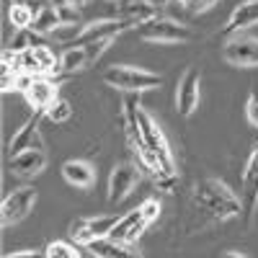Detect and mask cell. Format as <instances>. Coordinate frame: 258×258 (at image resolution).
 Here are the masks:
<instances>
[{
	"mask_svg": "<svg viewBox=\"0 0 258 258\" xmlns=\"http://www.w3.org/2000/svg\"><path fill=\"white\" fill-rule=\"evenodd\" d=\"M245 119L250 126L258 129V88H253L248 93V101H245Z\"/></svg>",
	"mask_w": 258,
	"mask_h": 258,
	"instance_id": "484cf974",
	"label": "cell"
},
{
	"mask_svg": "<svg viewBox=\"0 0 258 258\" xmlns=\"http://www.w3.org/2000/svg\"><path fill=\"white\" fill-rule=\"evenodd\" d=\"M44 258H83V253L73 240H52L44 248Z\"/></svg>",
	"mask_w": 258,
	"mask_h": 258,
	"instance_id": "7402d4cb",
	"label": "cell"
},
{
	"mask_svg": "<svg viewBox=\"0 0 258 258\" xmlns=\"http://www.w3.org/2000/svg\"><path fill=\"white\" fill-rule=\"evenodd\" d=\"M121 214H101V217H80L70 225V240L75 245L88 248L98 238H109L114 225L119 222Z\"/></svg>",
	"mask_w": 258,
	"mask_h": 258,
	"instance_id": "52a82bcc",
	"label": "cell"
},
{
	"mask_svg": "<svg viewBox=\"0 0 258 258\" xmlns=\"http://www.w3.org/2000/svg\"><path fill=\"white\" fill-rule=\"evenodd\" d=\"M147 227H150V222L145 220V214H142L140 207H137V209H129V212L121 214L119 222L114 225V230H111L109 238H111V240H119V243H126V245H132L135 240L142 238Z\"/></svg>",
	"mask_w": 258,
	"mask_h": 258,
	"instance_id": "4fadbf2b",
	"label": "cell"
},
{
	"mask_svg": "<svg viewBox=\"0 0 258 258\" xmlns=\"http://www.w3.org/2000/svg\"><path fill=\"white\" fill-rule=\"evenodd\" d=\"M222 258H245V255H243L240 250H227V253H225Z\"/></svg>",
	"mask_w": 258,
	"mask_h": 258,
	"instance_id": "f546056e",
	"label": "cell"
},
{
	"mask_svg": "<svg viewBox=\"0 0 258 258\" xmlns=\"http://www.w3.org/2000/svg\"><path fill=\"white\" fill-rule=\"evenodd\" d=\"M52 3H54L57 8H70V6L83 8V6H85V0H52Z\"/></svg>",
	"mask_w": 258,
	"mask_h": 258,
	"instance_id": "83f0119b",
	"label": "cell"
},
{
	"mask_svg": "<svg viewBox=\"0 0 258 258\" xmlns=\"http://www.w3.org/2000/svg\"><path fill=\"white\" fill-rule=\"evenodd\" d=\"M36 199H39V191H36V186H29V183L8 191L3 204H0V220H3V227H13L18 222H24L31 214Z\"/></svg>",
	"mask_w": 258,
	"mask_h": 258,
	"instance_id": "5b68a950",
	"label": "cell"
},
{
	"mask_svg": "<svg viewBox=\"0 0 258 258\" xmlns=\"http://www.w3.org/2000/svg\"><path fill=\"white\" fill-rule=\"evenodd\" d=\"M114 18H124V21H132V24H145V21L160 16L153 6H147L145 0H114Z\"/></svg>",
	"mask_w": 258,
	"mask_h": 258,
	"instance_id": "d6986e66",
	"label": "cell"
},
{
	"mask_svg": "<svg viewBox=\"0 0 258 258\" xmlns=\"http://www.w3.org/2000/svg\"><path fill=\"white\" fill-rule=\"evenodd\" d=\"M173 3L183 11V13H191V16H199V13H207L212 11L220 0H173Z\"/></svg>",
	"mask_w": 258,
	"mask_h": 258,
	"instance_id": "cb8c5ba5",
	"label": "cell"
},
{
	"mask_svg": "<svg viewBox=\"0 0 258 258\" xmlns=\"http://www.w3.org/2000/svg\"><path fill=\"white\" fill-rule=\"evenodd\" d=\"M3 258H44V250H13V253H6Z\"/></svg>",
	"mask_w": 258,
	"mask_h": 258,
	"instance_id": "4316f807",
	"label": "cell"
},
{
	"mask_svg": "<svg viewBox=\"0 0 258 258\" xmlns=\"http://www.w3.org/2000/svg\"><path fill=\"white\" fill-rule=\"evenodd\" d=\"M62 178L73 188H91L96 183V168L83 158H70L62 163Z\"/></svg>",
	"mask_w": 258,
	"mask_h": 258,
	"instance_id": "ac0fdd59",
	"label": "cell"
},
{
	"mask_svg": "<svg viewBox=\"0 0 258 258\" xmlns=\"http://www.w3.org/2000/svg\"><path fill=\"white\" fill-rule=\"evenodd\" d=\"M137 36L150 44H186L191 41L194 31L191 26L181 24L176 18H165V16H155L137 26Z\"/></svg>",
	"mask_w": 258,
	"mask_h": 258,
	"instance_id": "277c9868",
	"label": "cell"
},
{
	"mask_svg": "<svg viewBox=\"0 0 258 258\" xmlns=\"http://www.w3.org/2000/svg\"><path fill=\"white\" fill-rule=\"evenodd\" d=\"M24 98H26V103L31 106L34 111L44 114L49 106L59 98V85H57L52 78H36V80L31 83V88L24 93Z\"/></svg>",
	"mask_w": 258,
	"mask_h": 258,
	"instance_id": "2e32d148",
	"label": "cell"
},
{
	"mask_svg": "<svg viewBox=\"0 0 258 258\" xmlns=\"http://www.w3.org/2000/svg\"><path fill=\"white\" fill-rule=\"evenodd\" d=\"M41 116L44 114L36 111L34 116H29L13 132V137L8 142V158H13L18 153H26V150H44V145H41V132H39V119Z\"/></svg>",
	"mask_w": 258,
	"mask_h": 258,
	"instance_id": "7c38bea8",
	"label": "cell"
},
{
	"mask_svg": "<svg viewBox=\"0 0 258 258\" xmlns=\"http://www.w3.org/2000/svg\"><path fill=\"white\" fill-rule=\"evenodd\" d=\"M202 103V73L199 68H186L176 83V111L183 119H191Z\"/></svg>",
	"mask_w": 258,
	"mask_h": 258,
	"instance_id": "ba28073f",
	"label": "cell"
},
{
	"mask_svg": "<svg viewBox=\"0 0 258 258\" xmlns=\"http://www.w3.org/2000/svg\"><path fill=\"white\" fill-rule=\"evenodd\" d=\"M121 126H124L126 145L137 158L142 173L153 178V183L160 186L163 191H173L178 181L176 155L170 150L163 126L135 96H126L121 106Z\"/></svg>",
	"mask_w": 258,
	"mask_h": 258,
	"instance_id": "6da1fadb",
	"label": "cell"
},
{
	"mask_svg": "<svg viewBox=\"0 0 258 258\" xmlns=\"http://www.w3.org/2000/svg\"><path fill=\"white\" fill-rule=\"evenodd\" d=\"M140 212L145 214V220H147L150 225H155V222L160 220V212H163L160 199H155V197H147V199L140 204Z\"/></svg>",
	"mask_w": 258,
	"mask_h": 258,
	"instance_id": "d4e9b609",
	"label": "cell"
},
{
	"mask_svg": "<svg viewBox=\"0 0 258 258\" xmlns=\"http://www.w3.org/2000/svg\"><path fill=\"white\" fill-rule=\"evenodd\" d=\"M222 59L227 64H232V68H240V70L258 68V36L232 34L222 47Z\"/></svg>",
	"mask_w": 258,
	"mask_h": 258,
	"instance_id": "9c48e42d",
	"label": "cell"
},
{
	"mask_svg": "<svg viewBox=\"0 0 258 258\" xmlns=\"http://www.w3.org/2000/svg\"><path fill=\"white\" fill-rule=\"evenodd\" d=\"M8 168H11L13 176L34 178L47 168V153L44 150H26V153H18V155L8 158Z\"/></svg>",
	"mask_w": 258,
	"mask_h": 258,
	"instance_id": "e0dca14e",
	"label": "cell"
},
{
	"mask_svg": "<svg viewBox=\"0 0 258 258\" xmlns=\"http://www.w3.org/2000/svg\"><path fill=\"white\" fill-rule=\"evenodd\" d=\"M34 18H36V13H34L29 6H24V3H11V6H8V21H11V26H13L16 31L31 29V26H34Z\"/></svg>",
	"mask_w": 258,
	"mask_h": 258,
	"instance_id": "44dd1931",
	"label": "cell"
},
{
	"mask_svg": "<svg viewBox=\"0 0 258 258\" xmlns=\"http://www.w3.org/2000/svg\"><path fill=\"white\" fill-rule=\"evenodd\" d=\"M88 253H93V258H145L137 248L111 240V238H98L88 245Z\"/></svg>",
	"mask_w": 258,
	"mask_h": 258,
	"instance_id": "ffe728a7",
	"label": "cell"
},
{
	"mask_svg": "<svg viewBox=\"0 0 258 258\" xmlns=\"http://www.w3.org/2000/svg\"><path fill=\"white\" fill-rule=\"evenodd\" d=\"M194 207L214 222H227L243 214V199L220 178H202L194 186Z\"/></svg>",
	"mask_w": 258,
	"mask_h": 258,
	"instance_id": "7a4b0ae2",
	"label": "cell"
},
{
	"mask_svg": "<svg viewBox=\"0 0 258 258\" xmlns=\"http://www.w3.org/2000/svg\"><path fill=\"white\" fill-rule=\"evenodd\" d=\"M145 3H147V6H153L155 11H160L163 6H168V3H173V0H145Z\"/></svg>",
	"mask_w": 258,
	"mask_h": 258,
	"instance_id": "f1b7e54d",
	"label": "cell"
},
{
	"mask_svg": "<svg viewBox=\"0 0 258 258\" xmlns=\"http://www.w3.org/2000/svg\"><path fill=\"white\" fill-rule=\"evenodd\" d=\"M111 41H91V44H70L59 54V73H83L93 68Z\"/></svg>",
	"mask_w": 258,
	"mask_h": 258,
	"instance_id": "8992f818",
	"label": "cell"
},
{
	"mask_svg": "<svg viewBox=\"0 0 258 258\" xmlns=\"http://www.w3.org/2000/svg\"><path fill=\"white\" fill-rule=\"evenodd\" d=\"M137 24L132 21H124V18H98V21H88V24H83L78 36L73 44H91V41H114L119 34L135 29Z\"/></svg>",
	"mask_w": 258,
	"mask_h": 258,
	"instance_id": "30bf717a",
	"label": "cell"
},
{
	"mask_svg": "<svg viewBox=\"0 0 258 258\" xmlns=\"http://www.w3.org/2000/svg\"><path fill=\"white\" fill-rule=\"evenodd\" d=\"M243 212L248 214V220L253 217V212L258 209V142L253 145L250 155L243 165Z\"/></svg>",
	"mask_w": 258,
	"mask_h": 258,
	"instance_id": "5bb4252c",
	"label": "cell"
},
{
	"mask_svg": "<svg viewBox=\"0 0 258 258\" xmlns=\"http://www.w3.org/2000/svg\"><path fill=\"white\" fill-rule=\"evenodd\" d=\"M44 119H49L52 124H64L73 119V103L64 101V98H57L49 109L44 111Z\"/></svg>",
	"mask_w": 258,
	"mask_h": 258,
	"instance_id": "603a6c76",
	"label": "cell"
},
{
	"mask_svg": "<svg viewBox=\"0 0 258 258\" xmlns=\"http://www.w3.org/2000/svg\"><path fill=\"white\" fill-rule=\"evenodd\" d=\"M101 80L114 91L129 93V96H137V93H147V91H155L163 85V75L153 73L147 68H137V64H111L106 68Z\"/></svg>",
	"mask_w": 258,
	"mask_h": 258,
	"instance_id": "3957f363",
	"label": "cell"
},
{
	"mask_svg": "<svg viewBox=\"0 0 258 258\" xmlns=\"http://www.w3.org/2000/svg\"><path fill=\"white\" fill-rule=\"evenodd\" d=\"M250 26H258V0H240V3L230 11L222 31L232 36V34H243Z\"/></svg>",
	"mask_w": 258,
	"mask_h": 258,
	"instance_id": "9a60e30c",
	"label": "cell"
},
{
	"mask_svg": "<svg viewBox=\"0 0 258 258\" xmlns=\"http://www.w3.org/2000/svg\"><path fill=\"white\" fill-rule=\"evenodd\" d=\"M142 178V168L137 163H119L114 165L111 176H109V202L121 204L124 199L132 197V191L137 188Z\"/></svg>",
	"mask_w": 258,
	"mask_h": 258,
	"instance_id": "8fae6325",
	"label": "cell"
}]
</instances>
